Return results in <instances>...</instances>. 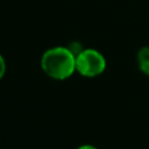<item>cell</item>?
Returning a JSON list of instances; mask_svg holds the SVG:
<instances>
[{
	"label": "cell",
	"instance_id": "obj_1",
	"mask_svg": "<svg viewBox=\"0 0 149 149\" xmlns=\"http://www.w3.org/2000/svg\"><path fill=\"white\" fill-rule=\"evenodd\" d=\"M41 66L49 77L63 80L76 71V55L69 47H54L42 55Z\"/></svg>",
	"mask_w": 149,
	"mask_h": 149
},
{
	"label": "cell",
	"instance_id": "obj_2",
	"mask_svg": "<svg viewBox=\"0 0 149 149\" xmlns=\"http://www.w3.org/2000/svg\"><path fill=\"white\" fill-rule=\"evenodd\" d=\"M106 69V59L95 49H83L76 55V71L83 77L92 78L101 74Z\"/></svg>",
	"mask_w": 149,
	"mask_h": 149
},
{
	"label": "cell",
	"instance_id": "obj_3",
	"mask_svg": "<svg viewBox=\"0 0 149 149\" xmlns=\"http://www.w3.org/2000/svg\"><path fill=\"white\" fill-rule=\"evenodd\" d=\"M137 64L142 73L149 76V47H142L137 52Z\"/></svg>",
	"mask_w": 149,
	"mask_h": 149
},
{
	"label": "cell",
	"instance_id": "obj_4",
	"mask_svg": "<svg viewBox=\"0 0 149 149\" xmlns=\"http://www.w3.org/2000/svg\"><path fill=\"white\" fill-rule=\"evenodd\" d=\"M5 72H6V62H5V58L0 54V79L3 77Z\"/></svg>",
	"mask_w": 149,
	"mask_h": 149
},
{
	"label": "cell",
	"instance_id": "obj_5",
	"mask_svg": "<svg viewBox=\"0 0 149 149\" xmlns=\"http://www.w3.org/2000/svg\"><path fill=\"white\" fill-rule=\"evenodd\" d=\"M77 149H98V148H95V147H93V146H91V144H84V146L78 147Z\"/></svg>",
	"mask_w": 149,
	"mask_h": 149
}]
</instances>
